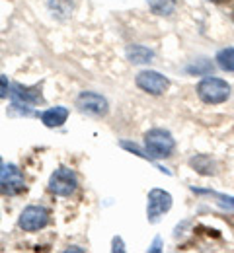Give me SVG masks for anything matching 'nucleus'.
Masks as SVG:
<instances>
[{
	"label": "nucleus",
	"mask_w": 234,
	"mask_h": 253,
	"mask_svg": "<svg viewBox=\"0 0 234 253\" xmlns=\"http://www.w3.org/2000/svg\"><path fill=\"white\" fill-rule=\"evenodd\" d=\"M231 84L217 76H205L197 84V95L207 105H219L225 103L231 97Z\"/></svg>",
	"instance_id": "f257e3e1"
},
{
	"label": "nucleus",
	"mask_w": 234,
	"mask_h": 253,
	"mask_svg": "<svg viewBox=\"0 0 234 253\" xmlns=\"http://www.w3.org/2000/svg\"><path fill=\"white\" fill-rule=\"evenodd\" d=\"M144 148L152 160L168 158L176 148V140L164 128H150L144 134Z\"/></svg>",
	"instance_id": "f03ea898"
},
{
	"label": "nucleus",
	"mask_w": 234,
	"mask_h": 253,
	"mask_svg": "<svg viewBox=\"0 0 234 253\" xmlns=\"http://www.w3.org/2000/svg\"><path fill=\"white\" fill-rule=\"evenodd\" d=\"M172 195L164 189H150L148 197H146V218L148 222L156 224L160 220L162 214H166L168 211L172 209Z\"/></svg>",
	"instance_id": "7ed1b4c3"
},
{
	"label": "nucleus",
	"mask_w": 234,
	"mask_h": 253,
	"mask_svg": "<svg viewBox=\"0 0 234 253\" xmlns=\"http://www.w3.org/2000/svg\"><path fill=\"white\" fill-rule=\"evenodd\" d=\"M78 187V177L70 168H59L49 177V191L59 197H70Z\"/></svg>",
	"instance_id": "20e7f679"
},
{
	"label": "nucleus",
	"mask_w": 234,
	"mask_h": 253,
	"mask_svg": "<svg viewBox=\"0 0 234 253\" xmlns=\"http://www.w3.org/2000/svg\"><path fill=\"white\" fill-rule=\"evenodd\" d=\"M135 84L150 95H162L170 88V80L158 70H142L137 74Z\"/></svg>",
	"instance_id": "39448f33"
},
{
	"label": "nucleus",
	"mask_w": 234,
	"mask_h": 253,
	"mask_svg": "<svg viewBox=\"0 0 234 253\" xmlns=\"http://www.w3.org/2000/svg\"><path fill=\"white\" fill-rule=\"evenodd\" d=\"M20 228L24 232H37V230H43L47 224H49V211L45 207H39V205H32V207H26L20 214Z\"/></svg>",
	"instance_id": "423d86ee"
},
{
	"label": "nucleus",
	"mask_w": 234,
	"mask_h": 253,
	"mask_svg": "<svg viewBox=\"0 0 234 253\" xmlns=\"http://www.w3.org/2000/svg\"><path fill=\"white\" fill-rule=\"evenodd\" d=\"M26 187L22 171L14 164H0V193L4 195H18Z\"/></svg>",
	"instance_id": "0eeeda50"
},
{
	"label": "nucleus",
	"mask_w": 234,
	"mask_h": 253,
	"mask_svg": "<svg viewBox=\"0 0 234 253\" xmlns=\"http://www.w3.org/2000/svg\"><path fill=\"white\" fill-rule=\"evenodd\" d=\"M76 107L82 113L92 115V117H103L107 115V109H109L107 99L96 92H82L76 97Z\"/></svg>",
	"instance_id": "6e6552de"
},
{
	"label": "nucleus",
	"mask_w": 234,
	"mask_h": 253,
	"mask_svg": "<svg viewBox=\"0 0 234 253\" xmlns=\"http://www.w3.org/2000/svg\"><path fill=\"white\" fill-rule=\"evenodd\" d=\"M68 119V109L65 105H57V107H51V109H45L41 113V123L49 128H57V126H63Z\"/></svg>",
	"instance_id": "1a4fd4ad"
},
{
	"label": "nucleus",
	"mask_w": 234,
	"mask_h": 253,
	"mask_svg": "<svg viewBox=\"0 0 234 253\" xmlns=\"http://www.w3.org/2000/svg\"><path fill=\"white\" fill-rule=\"evenodd\" d=\"M125 57L131 64H146L154 59V51L144 45H127Z\"/></svg>",
	"instance_id": "9d476101"
},
{
	"label": "nucleus",
	"mask_w": 234,
	"mask_h": 253,
	"mask_svg": "<svg viewBox=\"0 0 234 253\" xmlns=\"http://www.w3.org/2000/svg\"><path fill=\"white\" fill-rule=\"evenodd\" d=\"M12 95L22 103H39L43 99L37 88H26L22 84H12Z\"/></svg>",
	"instance_id": "9b49d317"
},
{
	"label": "nucleus",
	"mask_w": 234,
	"mask_h": 253,
	"mask_svg": "<svg viewBox=\"0 0 234 253\" xmlns=\"http://www.w3.org/2000/svg\"><path fill=\"white\" fill-rule=\"evenodd\" d=\"M47 8L51 10V14L59 20H67L72 16V0H47Z\"/></svg>",
	"instance_id": "f8f14e48"
},
{
	"label": "nucleus",
	"mask_w": 234,
	"mask_h": 253,
	"mask_svg": "<svg viewBox=\"0 0 234 253\" xmlns=\"http://www.w3.org/2000/svg\"><path fill=\"white\" fill-rule=\"evenodd\" d=\"M217 66L225 72H234V47H225L215 57Z\"/></svg>",
	"instance_id": "ddd939ff"
},
{
	"label": "nucleus",
	"mask_w": 234,
	"mask_h": 253,
	"mask_svg": "<svg viewBox=\"0 0 234 253\" xmlns=\"http://www.w3.org/2000/svg\"><path fill=\"white\" fill-rule=\"evenodd\" d=\"M148 8L156 16H170L176 12V0H146Z\"/></svg>",
	"instance_id": "4468645a"
},
{
	"label": "nucleus",
	"mask_w": 234,
	"mask_h": 253,
	"mask_svg": "<svg viewBox=\"0 0 234 253\" xmlns=\"http://www.w3.org/2000/svg\"><path fill=\"white\" fill-rule=\"evenodd\" d=\"M199 173H203V175H213L215 173V162L211 160V156H205V154H199V156H195V158H191V162H189Z\"/></svg>",
	"instance_id": "2eb2a0df"
},
{
	"label": "nucleus",
	"mask_w": 234,
	"mask_h": 253,
	"mask_svg": "<svg viewBox=\"0 0 234 253\" xmlns=\"http://www.w3.org/2000/svg\"><path fill=\"white\" fill-rule=\"evenodd\" d=\"M119 146H121V148H125V150H129V152H133V154H137V156H140V158L148 160L150 164H154V160L150 158V154H148V152H142V150H140V148H139V146H137L135 142H127V140H121V142H119ZM154 166H156V164H154ZM156 169H160L162 173L170 175V171H168L166 168H160V166H156Z\"/></svg>",
	"instance_id": "dca6fc26"
},
{
	"label": "nucleus",
	"mask_w": 234,
	"mask_h": 253,
	"mask_svg": "<svg viewBox=\"0 0 234 253\" xmlns=\"http://www.w3.org/2000/svg\"><path fill=\"white\" fill-rule=\"evenodd\" d=\"M187 74H195V76H207L213 72V64L209 61H195L193 64H189L187 68Z\"/></svg>",
	"instance_id": "f3484780"
},
{
	"label": "nucleus",
	"mask_w": 234,
	"mask_h": 253,
	"mask_svg": "<svg viewBox=\"0 0 234 253\" xmlns=\"http://www.w3.org/2000/svg\"><path fill=\"white\" fill-rule=\"evenodd\" d=\"M193 191H195V193H205V195H211V197L219 199V201H221L223 205H227V207H233V209H234V197H231V195H223V193H215V191L195 189V187H193Z\"/></svg>",
	"instance_id": "a211bd4d"
},
{
	"label": "nucleus",
	"mask_w": 234,
	"mask_h": 253,
	"mask_svg": "<svg viewBox=\"0 0 234 253\" xmlns=\"http://www.w3.org/2000/svg\"><path fill=\"white\" fill-rule=\"evenodd\" d=\"M8 94H12L10 92V82H8L6 76H0V97L4 99V97H8Z\"/></svg>",
	"instance_id": "6ab92c4d"
},
{
	"label": "nucleus",
	"mask_w": 234,
	"mask_h": 253,
	"mask_svg": "<svg viewBox=\"0 0 234 253\" xmlns=\"http://www.w3.org/2000/svg\"><path fill=\"white\" fill-rule=\"evenodd\" d=\"M111 252H125V246H123V240L121 238H113V248Z\"/></svg>",
	"instance_id": "aec40b11"
},
{
	"label": "nucleus",
	"mask_w": 234,
	"mask_h": 253,
	"mask_svg": "<svg viewBox=\"0 0 234 253\" xmlns=\"http://www.w3.org/2000/svg\"><path fill=\"white\" fill-rule=\"evenodd\" d=\"M148 252H162V240H160V236H156L154 238V242H152V246H150V250Z\"/></svg>",
	"instance_id": "412c9836"
},
{
	"label": "nucleus",
	"mask_w": 234,
	"mask_h": 253,
	"mask_svg": "<svg viewBox=\"0 0 234 253\" xmlns=\"http://www.w3.org/2000/svg\"><path fill=\"white\" fill-rule=\"evenodd\" d=\"M209 2H225V0H209Z\"/></svg>",
	"instance_id": "4be33fe9"
},
{
	"label": "nucleus",
	"mask_w": 234,
	"mask_h": 253,
	"mask_svg": "<svg viewBox=\"0 0 234 253\" xmlns=\"http://www.w3.org/2000/svg\"><path fill=\"white\" fill-rule=\"evenodd\" d=\"M0 164H2V162H0Z\"/></svg>",
	"instance_id": "5701e85b"
}]
</instances>
